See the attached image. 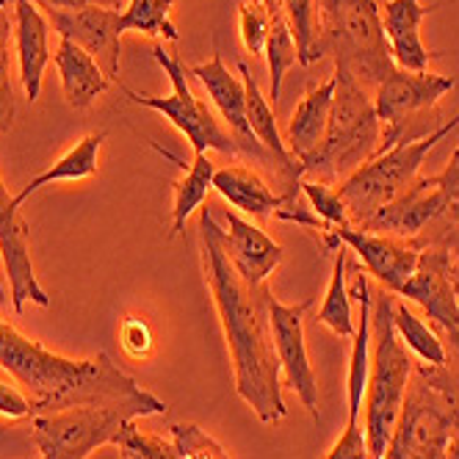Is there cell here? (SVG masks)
I'll return each instance as SVG.
<instances>
[{
	"label": "cell",
	"instance_id": "cell-1",
	"mask_svg": "<svg viewBox=\"0 0 459 459\" xmlns=\"http://www.w3.org/2000/svg\"><path fill=\"white\" fill-rule=\"evenodd\" d=\"M200 257L233 359L236 393L264 423H277L285 418L288 407L282 399V366L269 318L272 290L266 285L244 282L233 269L224 247V227L213 219L211 208H200Z\"/></svg>",
	"mask_w": 459,
	"mask_h": 459
},
{
	"label": "cell",
	"instance_id": "cell-2",
	"mask_svg": "<svg viewBox=\"0 0 459 459\" xmlns=\"http://www.w3.org/2000/svg\"><path fill=\"white\" fill-rule=\"evenodd\" d=\"M0 368L25 390L30 412H61L83 404H119L155 399L134 377L100 351L89 359L53 354L39 341L22 335L14 324L0 318ZM30 415V418H34Z\"/></svg>",
	"mask_w": 459,
	"mask_h": 459
},
{
	"label": "cell",
	"instance_id": "cell-3",
	"mask_svg": "<svg viewBox=\"0 0 459 459\" xmlns=\"http://www.w3.org/2000/svg\"><path fill=\"white\" fill-rule=\"evenodd\" d=\"M396 293L371 288V368L363 399V432L371 459H385L404 410L415 363L393 326Z\"/></svg>",
	"mask_w": 459,
	"mask_h": 459
},
{
	"label": "cell",
	"instance_id": "cell-4",
	"mask_svg": "<svg viewBox=\"0 0 459 459\" xmlns=\"http://www.w3.org/2000/svg\"><path fill=\"white\" fill-rule=\"evenodd\" d=\"M382 150V119L374 97L343 67H335V100L321 144L302 160L305 178L335 186ZM302 178V180H305Z\"/></svg>",
	"mask_w": 459,
	"mask_h": 459
},
{
	"label": "cell",
	"instance_id": "cell-5",
	"mask_svg": "<svg viewBox=\"0 0 459 459\" xmlns=\"http://www.w3.org/2000/svg\"><path fill=\"white\" fill-rule=\"evenodd\" d=\"M324 56H333L335 67L351 73L363 86L377 89L396 67L385 39L379 0H321L307 61L316 64Z\"/></svg>",
	"mask_w": 459,
	"mask_h": 459
},
{
	"label": "cell",
	"instance_id": "cell-6",
	"mask_svg": "<svg viewBox=\"0 0 459 459\" xmlns=\"http://www.w3.org/2000/svg\"><path fill=\"white\" fill-rule=\"evenodd\" d=\"M163 412H167V402H160L158 396L150 402L83 404L61 412L34 415L30 437H34L42 459H86L100 446L117 443L127 423Z\"/></svg>",
	"mask_w": 459,
	"mask_h": 459
},
{
	"label": "cell",
	"instance_id": "cell-7",
	"mask_svg": "<svg viewBox=\"0 0 459 459\" xmlns=\"http://www.w3.org/2000/svg\"><path fill=\"white\" fill-rule=\"evenodd\" d=\"M454 127H459V114L446 119L435 134H429L426 139L393 144L377 152L357 172H351L338 186V194L346 203L349 224L363 227L377 211H382L393 200H399V196L418 180V172L423 167L426 155H429L437 147V142H443Z\"/></svg>",
	"mask_w": 459,
	"mask_h": 459
},
{
	"label": "cell",
	"instance_id": "cell-8",
	"mask_svg": "<svg viewBox=\"0 0 459 459\" xmlns=\"http://www.w3.org/2000/svg\"><path fill=\"white\" fill-rule=\"evenodd\" d=\"M454 86L456 78L448 75L393 67V73L379 81L374 91V108L382 119V150L435 134L446 122L437 119V106Z\"/></svg>",
	"mask_w": 459,
	"mask_h": 459
},
{
	"label": "cell",
	"instance_id": "cell-9",
	"mask_svg": "<svg viewBox=\"0 0 459 459\" xmlns=\"http://www.w3.org/2000/svg\"><path fill=\"white\" fill-rule=\"evenodd\" d=\"M152 58L163 67V73L169 75L172 81V91L169 94H142V91H134L122 86L125 97L130 103L136 106H144V108H152L158 114L167 117L180 134L186 136V142L191 144L194 155L200 152H208V150H216V152H224V155H236L238 152V144L233 139L230 130H224L216 119V114L208 108L205 100H200L191 86H188V73L180 64V58H175L172 53L163 50V45H155L152 48Z\"/></svg>",
	"mask_w": 459,
	"mask_h": 459
},
{
	"label": "cell",
	"instance_id": "cell-10",
	"mask_svg": "<svg viewBox=\"0 0 459 459\" xmlns=\"http://www.w3.org/2000/svg\"><path fill=\"white\" fill-rule=\"evenodd\" d=\"M459 407L415 371L385 459H443Z\"/></svg>",
	"mask_w": 459,
	"mask_h": 459
},
{
	"label": "cell",
	"instance_id": "cell-11",
	"mask_svg": "<svg viewBox=\"0 0 459 459\" xmlns=\"http://www.w3.org/2000/svg\"><path fill=\"white\" fill-rule=\"evenodd\" d=\"M310 307H313V299H305L299 305H282L274 293L269 299L272 335H274V349L282 366V379L297 393V399L305 404V410L313 418H318V379H316L310 351L305 343V318Z\"/></svg>",
	"mask_w": 459,
	"mask_h": 459
},
{
	"label": "cell",
	"instance_id": "cell-12",
	"mask_svg": "<svg viewBox=\"0 0 459 459\" xmlns=\"http://www.w3.org/2000/svg\"><path fill=\"white\" fill-rule=\"evenodd\" d=\"M50 28L58 39H70L83 48L106 73L108 81H119L122 61V14L108 6H86L75 12L45 9Z\"/></svg>",
	"mask_w": 459,
	"mask_h": 459
},
{
	"label": "cell",
	"instance_id": "cell-13",
	"mask_svg": "<svg viewBox=\"0 0 459 459\" xmlns=\"http://www.w3.org/2000/svg\"><path fill=\"white\" fill-rule=\"evenodd\" d=\"M335 236L349 252L363 260V272L390 293H399L418 269L420 247L410 238L371 233L359 227H335Z\"/></svg>",
	"mask_w": 459,
	"mask_h": 459
},
{
	"label": "cell",
	"instance_id": "cell-14",
	"mask_svg": "<svg viewBox=\"0 0 459 459\" xmlns=\"http://www.w3.org/2000/svg\"><path fill=\"white\" fill-rule=\"evenodd\" d=\"M188 75H194L200 81L211 97V103L216 106V111L221 114V119L227 122L230 134H233L238 152H244L247 158H255L257 163H266L274 172V158L257 144V139L252 136L249 122H247V91H244V81L238 75H233L227 70V64L221 58L219 50H213L211 61L205 64H194V67H186Z\"/></svg>",
	"mask_w": 459,
	"mask_h": 459
},
{
	"label": "cell",
	"instance_id": "cell-15",
	"mask_svg": "<svg viewBox=\"0 0 459 459\" xmlns=\"http://www.w3.org/2000/svg\"><path fill=\"white\" fill-rule=\"evenodd\" d=\"M0 255L6 264V277L12 288V307L22 313L28 302L39 307H50V297L39 285L30 264V244H28V224L14 205V196L9 194L4 178H0Z\"/></svg>",
	"mask_w": 459,
	"mask_h": 459
},
{
	"label": "cell",
	"instance_id": "cell-16",
	"mask_svg": "<svg viewBox=\"0 0 459 459\" xmlns=\"http://www.w3.org/2000/svg\"><path fill=\"white\" fill-rule=\"evenodd\" d=\"M451 255L435 247H423L418 269L396 293L404 302H415L440 330H459V299L451 282Z\"/></svg>",
	"mask_w": 459,
	"mask_h": 459
},
{
	"label": "cell",
	"instance_id": "cell-17",
	"mask_svg": "<svg viewBox=\"0 0 459 459\" xmlns=\"http://www.w3.org/2000/svg\"><path fill=\"white\" fill-rule=\"evenodd\" d=\"M122 459H230V454L196 423H175L172 440L142 432L136 420L127 423L114 443Z\"/></svg>",
	"mask_w": 459,
	"mask_h": 459
},
{
	"label": "cell",
	"instance_id": "cell-18",
	"mask_svg": "<svg viewBox=\"0 0 459 459\" xmlns=\"http://www.w3.org/2000/svg\"><path fill=\"white\" fill-rule=\"evenodd\" d=\"M224 247L233 269L249 285H266L272 272L282 264L285 249L264 227L247 221L236 211H224Z\"/></svg>",
	"mask_w": 459,
	"mask_h": 459
},
{
	"label": "cell",
	"instance_id": "cell-19",
	"mask_svg": "<svg viewBox=\"0 0 459 459\" xmlns=\"http://www.w3.org/2000/svg\"><path fill=\"white\" fill-rule=\"evenodd\" d=\"M440 6H423L420 0H385L382 4V28L393 56V64L410 73L429 70V61L440 58L420 39V22Z\"/></svg>",
	"mask_w": 459,
	"mask_h": 459
},
{
	"label": "cell",
	"instance_id": "cell-20",
	"mask_svg": "<svg viewBox=\"0 0 459 459\" xmlns=\"http://www.w3.org/2000/svg\"><path fill=\"white\" fill-rule=\"evenodd\" d=\"M440 208H443V194L435 178H418L399 200H393L390 205L377 211L359 230L415 241L423 230L437 219Z\"/></svg>",
	"mask_w": 459,
	"mask_h": 459
},
{
	"label": "cell",
	"instance_id": "cell-21",
	"mask_svg": "<svg viewBox=\"0 0 459 459\" xmlns=\"http://www.w3.org/2000/svg\"><path fill=\"white\" fill-rule=\"evenodd\" d=\"M14 4V50L20 61V81L30 103L39 100L45 67L50 64V22L34 0Z\"/></svg>",
	"mask_w": 459,
	"mask_h": 459
},
{
	"label": "cell",
	"instance_id": "cell-22",
	"mask_svg": "<svg viewBox=\"0 0 459 459\" xmlns=\"http://www.w3.org/2000/svg\"><path fill=\"white\" fill-rule=\"evenodd\" d=\"M333 100H335V73L333 78H326L318 86L307 89L297 111H293L288 130H285V147L299 163L321 144L326 134V122H330Z\"/></svg>",
	"mask_w": 459,
	"mask_h": 459
},
{
	"label": "cell",
	"instance_id": "cell-23",
	"mask_svg": "<svg viewBox=\"0 0 459 459\" xmlns=\"http://www.w3.org/2000/svg\"><path fill=\"white\" fill-rule=\"evenodd\" d=\"M53 64L61 75V86H64V100H67L70 108L75 111H86L97 97H100L111 81L106 78V73L83 48H78L70 39H61L58 50L53 56Z\"/></svg>",
	"mask_w": 459,
	"mask_h": 459
},
{
	"label": "cell",
	"instance_id": "cell-24",
	"mask_svg": "<svg viewBox=\"0 0 459 459\" xmlns=\"http://www.w3.org/2000/svg\"><path fill=\"white\" fill-rule=\"evenodd\" d=\"M213 188L241 213L266 221L282 205V196L249 167H224L213 175Z\"/></svg>",
	"mask_w": 459,
	"mask_h": 459
},
{
	"label": "cell",
	"instance_id": "cell-25",
	"mask_svg": "<svg viewBox=\"0 0 459 459\" xmlns=\"http://www.w3.org/2000/svg\"><path fill=\"white\" fill-rule=\"evenodd\" d=\"M152 147L163 155L169 158L172 163H178V167L183 169V175L172 183V191H175V208H172V230H169V238H178L183 233V227L188 221V216L194 211H200L208 191L213 188V175H216V167L213 160L208 158V152H200L194 155L191 163H183L180 158H175L172 152H167L163 147H158L152 142Z\"/></svg>",
	"mask_w": 459,
	"mask_h": 459
},
{
	"label": "cell",
	"instance_id": "cell-26",
	"mask_svg": "<svg viewBox=\"0 0 459 459\" xmlns=\"http://www.w3.org/2000/svg\"><path fill=\"white\" fill-rule=\"evenodd\" d=\"M432 178L443 194V208H440L437 219L415 238V244L420 249L423 247L443 249L451 255L454 264H459V147L454 150L448 167Z\"/></svg>",
	"mask_w": 459,
	"mask_h": 459
},
{
	"label": "cell",
	"instance_id": "cell-27",
	"mask_svg": "<svg viewBox=\"0 0 459 459\" xmlns=\"http://www.w3.org/2000/svg\"><path fill=\"white\" fill-rule=\"evenodd\" d=\"M106 142V134H91L86 139H81L70 152H64L50 169H45L42 175H37L28 186H22L20 194H14V205L22 208V203L30 194H37L39 188L50 186V183H61V180H86L91 175H97V160H100V147Z\"/></svg>",
	"mask_w": 459,
	"mask_h": 459
},
{
	"label": "cell",
	"instance_id": "cell-28",
	"mask_svg": "<svg viewBox=\"0 0 459 459\" xmlns=\"http://www.w3.org/2000/svg\"><path fill=\"white\" fill-rule=\"evenodd\" d=\"M346 277H349V249L341 247L335 252V264H333V277H330V285H326V293H324V302L316 313V321L321 326H326L333 335L343 338V341H351L354 338V310H351V290L346 285Z\"/></svg>",
	"mask_w": 459,
	"mask_h": 459
},
{
	"label": "cell",
	"instance_id": "cell-29",
	"mask_svg": "<svg viewBox=\"0 0 459 459\" xmlns=\"http://www.w3.org/2000/svg\"><path fill=\"white\" fill-rule=\"evenodd\" d=\"M393 326H396V335L399 341L420 359L423 366H432L440 368L446 366V343L437 335L435 324H426L404 299L396 297V305H393Z\"/></svg>",
	"mask_w": 459,
	"mask_h": 459
},
{
	"label": "cell",
	"instance_id": "cell-30",
	"mask_svg": "<svg viewBox=\"0 0 459 459\" xmlns=\"http://www.w3.org/2000/svg\"><path fill=\"white\" fill-rule=\"evenodd\" d=\"M269 9V6H266ZM266 61H269V97L277 103L285 73L293 67L297 61V42H293V30L288 25L285 9L272 6L269 9V39H266Z\"/></svg>",
	"mask_w": 459,
	"mask_h": 459
},
{
	"label": "cell",
	"instance_id": "cell-31",
	"mask_svg": "<svg viewBox=\"0 0 459 459\" xmlns=\"http://www.w3.org/2000/svg\"><path fill=\"white\" fill-rule=\"evenodd\" d=\"M172 6H175V0H130L119 20L122 34L125 30H134V34H142V37L178 42L180 30L172 22Z\"/></svg>",
	"mask_w": 459,
	"mask_h": 459
},
{
	"label": "cell",
	"instance_id": "cell-32",
	"mask_svg": "<svg viewBox=\"0 0 459 459\" xmlns=\"http://www.w3.org/2000/svg\"><path fill=\"white\" fill-rule=\"evenodd\" d=\"M437 335L443 338L446 343V366L440 368H432V366H415V374L426 382L432 385L435 390H440L443 396H448L456 407H459V330H440V326H435Z\"/></svg>",
	"mask_w": 459,
	"mask_h": 459
},
{
	"label": "cell",
	"instance_id": "cell-33",
	"mask_svg": "<svg viewBox=\"0 0 459 459\" xmlns=\"http://www.w3.org/2000/svg\"><path fill=\"white\" fill-rule=\"evenodd\" d=\"M14 39V20L6 9H0V134H9L14 125L17 103L12 86V53L9 45Z\"/></svg>",
	"mask_w": 459,
	"mask_h": 459
},
{
	"label": "cell",
	"instance_id": "cell-34",
	"mask_svg": "<svg viewBox=\"0 0 459 459\" xmlns=\"http://www.w3.org/2000/svg\"><path fill=\"white\" fill-rule=\"evenodd\" d=\"M299 188H302V196L307 200V205L316 211V216L321 221H326L333 230L335 227H351L349 224V213H346V203H343V196L338 194V186L302 180Z\"/></svg>",
	"mask_w": 459,
	"mask_h": 459
},
{
	"label": "cell",
	"instance_id": "cell-35",
	"mask_svg": "<svg viewBox=\"0 0 459 459\" xmlns=\"http://www.w3.org/2000/svg\"><path fill=\"white\" fill-rule=\"evenodd\" d=\"M288 25L297 42V61L302 67H310V48L316 42V0H282Z\"/></svg>",
	"mask_w": 459,
	"mask_h": 459
},
{
	"label": "cell",
	"instance_id": "cell-36",
	"mask_svg": "<svg viewBox=\"0 0 459 459\" xmlns=\"http://www.w3.org/2000/svg\"><path fill=\"white\" fill-rule=\"evenodd\" d=\"M241 42L249 56H264L269 39V9L264 0H244L238 6Z\"/></svg>",
	"mask_w": 459,
	"mask_h": 459
},
{
	"label": "cell",
	"instance_id": "cell-37",
	"mask_svg": "<svg viewBox=\"0 0 459 459\" xmlns=\"http://www.w3.org/2000/svg\"><path fill=\"white\" fill-rule=\"evenodd\" d=\"M119 343L125 349L127 357L142 359L152 351V333H150V324L144 318L136 316H127L119 326Z\"/></svg>",
	"mask_w": 459,
	"mask_h": 459
},
{
	"label": "cell",
	"instance_id": "cell-38",
	"mask_svg": "<svg viewBox=\"0 0 459 459\" xmlns=\"http://www.w3.org/2000/svg\"><path fill=\"white\" fill-rule=\"evenodd\" d=\"M321 459H371L368 456V443H366L363 423H359V420H346V429L341 432L335 446L326 451Z\"/></svg>",
	"mask_w": 459,
	"mask_h": 459
},
{
	"label": "cell",
	"instance_id": "cell-39",
	"mask_svg": "<svg viewBox=\"0 0 459 459\" xmlns=\"http://www.w3.org/2000/svg\"><path fill=\"white\" fill-rule=\"evenodd\" d=\"M0 415L12 418V420L34 415V412H30V399L25 396V390L20 385L0 382Z\"/></svg>",
	"mask_w": 459,
	"mask_h": 459
},
{
	"label": "cell",
	"instance_id": "cell-40",
	"mask_svg": "<svg viewBox=\"0 0 459 459\" xmlns=\"http://www.w3.org/2000/svg\"><path fill=\"white\" fill-rule=\"evenodd\" d=\"M39 9H58V12H75V9H86V6H108L117 9L119 0H34Z\"/></svg>",
	"mask_w": 459,
	"mask_h": 459
},
{
	"label": "cell",
	"instance_id": "cell-41",
	"mask_svg": "<svg viewBox=\"0 0 459 459\" xmlns=\"http://www.w3.org/2000/svg\"><path fill=\"white\" fill-rule=\"evenodd\" d=\"M443 459H459V418H456L454 429H451V437H448V446L443 451Z\"/></svg>",
	"mask_w": 459,
	"mask_h": 459
},
{
	"label": "cell",
	"instance_id": "cell-42",
	"mask_svg": "<svg viewBox=\"0 0 459 459\" xmlns=\"http://www.w3.org/2000/svg\"><path fill=\"white\" fill-rule=\"evenodd\" d=\"M451 282H454L456 299H459V264H451Z\"/></svg>",
	"mask_w": 459,
	"mask_h": 459
},
{
	"label": "cell",
	"instance_id": "cell-43",
	"mask_svg": "<svg viewBox=\"0 0 459 459\" xmlns=\"http://www.w3.org/2000/svg\"><path fill=\"white\" fill-rule=\"evenodd\" d=\"M0 305H9V299H6V290H4V280H0Z\"/></svg>",
	"mask_w": 459,
	"mask_h": 459
},
{
	"label": "cell",
	"instance_id": "cell-44",
	"mask_svg": "<svg viewBox=\"0 0 459 459\" xmlns=\"http://www.w3.org/2000/svg\"><path fill=\"white\" fill-rule=\"evenodd\" d=\"M9 4H12V0H0V9H6Z\"/></svg>",
	"mask_w": 459,
	"mask_h": 459
},
{
	"label": "cell",
	"instance_id": "cell-45",
	"mask_svg": "<svg viewBox=\"0 0 459 459\" xmlns=\"http://www.w3.org/2000/svg\"><path fill=\"white\" fill-rule=\"evenodd\" d=\"M379 4H385V0H379Z\"/></svg>",
	"mask_w": 459,
	"mask_h": 459
}]
</instances>
